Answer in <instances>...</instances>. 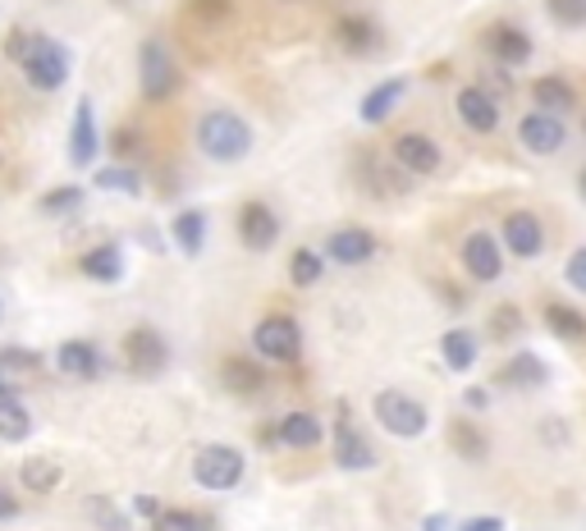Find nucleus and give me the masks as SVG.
I'll list each match as a JSON object with an SVG mask.
<instances>
[{
  "mask_svg": "<svg viewBox=\"0 0 586 531\" xmlns=\"http://www.w3.org/2000/svg\"><path fill=\"white\" fill-rule=\"evenodd\" d=\"M198 147H202V156H211V161L234 166L253 151V129H248V119H238L234 110H211L198 124Z\"/></svg>",
  "mask_w": 586,
  "mask_h": 531,
  "instance_id": "obj_1",
  "label": "nucleus"
},
{
  "mask_svg": "<svg viewBox=\"0 0 586 531\" xmlns=\"http://www.w3.org/2000/svg\"><path fill=\"white\" fill-rule=\"evenodd\" d=\"M372 413H376V422L390 435H398V440H417V435H426V426H430L426 403L413 399V394H404V390H381L372 399Z\"/></svg>",
  "mask_w": 586,
  "mask_h": 531,
  "instance_id": "obj_2",
  "label": "nucleus"
},
{
  "mask_svg": "<svg viewBox=\"0 0 586 531\" xmlns=\"http://www.w3.org/2000/svg\"><path fill=\"white\" fill-rule=\"evenodd\" d=\"M23 70H28V83H33L38 92H55V87H65V78H70V51L60 46L55 38H28Z\"/></svg>",
  "mask_w": 586,
  "mask_h": 531,
  "instance_id": "obj_3",
  "label": "nucleus"
},
{
  "mask_svg": "<svg viewBox=\"0 0 586 531\" xmlns=\"http://www.w3.org/2000/svg\"><path fill=\"white\" fill-rule=\"evenodd\" d=\"M458 262L477 285H496L504 275V238H496L490 230H472L458 247Z\"/></svg>",
  "mask_w": 586,
  "mask_h": 531,
  "instance_id": "obj_4",
  "label": "nucleus"
},
{
  "mask_svg": "<svg viewBox=\"0 0 586 531\" xmlns=\"http://www.w3.org/2000/svg\"><path fill=\"white\" fill-rule=\"evenodd\" d=\"M193 481L202 490H234L243 481V454L230 445H202L193 458Z\"/></svg>",
  "mask_w": 586,
  "mask_h": 531,
  "instance_id": "obj_5",
  "label": "nucleus"
},
{
  "mask_svg": "<svg viewBox=\"0 0 586 531\" xmlns=\"http://www.w3.org/2000/svg\"><path fill=\"white\" fill-rule=\"evenodd\" d=\"M518 142L532 156H560L568 147V124H564V115H550V110L532 106L518 119Z\"/></svg>",
  "mask_w": 586,
  "mask_h": 531,
  "instance_id": "obj_6",
  "label": "nucleus"
},
{
  "mask_svg": "<svg viewBox=\"0 0 586 531\" xmlns=\"http://www.w3.org/2000/svg\"><path fill=\"white\" fill-rule=\"evenodd\" d=\"M138 78H142V97L147 102H166L170 92L179 87V74H174V60L166 51V42H142L138 51Z\"/></svg>",
  "mask_w": 586,
  "mask_h": 531,
  "instance_id": "obj_7",
  "label": "nucleus"
},
{
  "mask_svg": "<svg viewBox=\"0 0 586 531\" xmlns=\"http://www.w3.org/2000/svg\"><path fill=\"white\" fill-rule=\"evenodd\" d=\"M500 238H504V253H513L518 262H536L545 253V225L536 211H509L500 221Z\"/></svg>",
  "mask_w": 586,
  "mask_h": 531,
  "instance_id": "obj_8",
  "label": "nucleus"
},
{
  "mask_svg": "<svg viewBox=\"0 0 586 531\" xmlns=\"http://www.w3.org/2000/svg\"><path fill=\"white\" fill-rule=\"evenodd\" d=\"M481 42H486V51H490V55H496V65H504V70L528 65V60H532V51H536L528 28H518V23H509V19L490 23Z\"/></svg>",
  "mask_w": 586,
  "mask_h": 531,
  "instance_id": "obj_9",
  "label": "nucleus"
},
{
  "mask_svg": "<svg viewBox=\"0 0 586 531\" xmlns=\"http://www.w3.org/2000/svg\"><path fill=\"white\" fill-rule=\"evenodd\" d=\"M454 110L462 119V129H472V134H496L500 129V102H496V92H486V87H458V97H454Z\"/></svg>",
  "mask_w": 586,
  "mask_h": 531,
  "instance_id": "obj_10",
  "label": "nucleus"
},
{
  "mask_svg": "<svg viewBox=\"0 0 586 531\" xmlns=\"http://www.w3.org/2000/svg\"><path fill=\"white\" fill-rule=\"evenodd\" d=\"M170 362V349H166V339L157 330H129L125 339V367L134 371V376L151 381V376H161Z\"/></svg>",
  "mask_w": 586,
  "mask_h": 531,
  "instance_id": "obj_11",
  "label": "nucleus"
},
{
  "mask_svg": "<svg viewBox=\"0 0 586 531\" xmlns=\"http://www.w3.org/2000/svg\"><path fill=\"white\" fill-rule=\"evenodd\" d=\"M390 156H394V161L404 166L408 174H436V170L445 166L440 142L426 138V134H398L394 147H390Z\"/></svg>",
  "mask_w": 586,
  "mask_h": 531,
  "instance_id": "obj_12",
  "label": "nucleus"
},
{
  "mask_svg": "<svg viewBox=\"0 0 586 531\" xmlns=\"http://www.w3.org/2000/svg\"><path fill=\"white\" fill-rule=\"evenodd\" d=\"M253 339H257V353H266L275 362H294L298 349H302V330H298L294 317H266Z\"/></svg>",
  "mask_w": 586,
  "mask_h": 531,
  "instance_id": "obj_13",
  "label": "nucleus"
},
{
  "mask_svg": "<svg viewBox=\"0 0 586 531\" xmlns=\"http://www.w3.org/2000/svg\"><path fill=\"white\" fill-rule=\"evenodd\" d=\"M334 463L344 467V472H366V467H376L372 440L349 422V413H339V426H334Z\"/></svg>",
  "mask_w": 586,
  "mask_h": 531,
  "instance_id": "obj_14",
  "label": "nucleus"
},
{
  "mask_svg": "<svg viewBox=\"0 0 586 531\" xmlns=\"http://www.w3.org/2000/svg\"><path fill=\"white\" fill-rule=\"evenodd\" d=\"M238 238L253 247V253H266L280 238V221H275V211L266 202H248L238 211Z\"/></svg>",
  "mask_w": 586,
  "mask_h": 531,
  "instance_id": "obj_15",
  "label": "nucleus"
},
{
  "mask_svg": "<svg viewBox=\"0 0 586 531\" xmlns=\"http://www.w3.org/2000/svg\"><path fill=\"white\" fill-rule=\"evenodd\" d=\"M326 257H330L334 266H362V262L376 257V238L366 234V230H358V225L334 230L330 243H326Z\"/></svg>",
  "mask_w": 586,
  "mask_h": 531,
  "instance_id": "obj_16",
  "label": "nucleus"
},
{
  "mask_svg": "<svg viewBox=\"0 0 586 531\" xmlns=\"http://www.w3.org/2000/svg\"><path fill=\"white\" fill-rule=\"evenodd\" d=\"M500 385H509V390H545L550 385V362L536 358L532 349H522V353H513L500 367Z\"/></svg>",
  "mask_w": 586,
  "mask_h": 531,
  "instance_id": "obj_17",
  "label": "nucleus"
},
{
  "mask_svg": "<svg viewBox=\"0 0 586 531\" xmlns=\"http://www.w3.org/2000/svg\"><path fill=\"white\" fill-rule=\"evenodd\" d=\"M404 97H408V78H385V83H376L362 97L358 115H362V124H385L398 110V102H404Z\"/></svg>",
  "mask_w": 586,
  "mask_h": 531,
  "instance_id": "obj_18",
  "label": "nucleus"
},
{
  "mask_svg": "<svg viewBox=\"0 0 586 531\" xmlns=\"http://www.w3.org/2000/svg\"><path fill=\"white\" fill-rule=\"evenodd\" d=\"M97 147H102L97 115H92V102L83 97L78 110H74V129H70V161L74 166H92V161H97Z\"/></svg>",
  "mask_w": 586,
  "mask_h": 531,
  "instance_id": "obj_19",
  "label": "nucleus"
},
{
  "mask_svg": "<svg viewBox=\"0 0 586 531\" xmlns=\"http://www.w3.org/2000/svg\"><path fill=\"white\" fill-rule=\"evenodd\" d=\"M55 362H60V371H65V376H78V381H97L102 371H106V358H102L97 349H92L87 339H70V343H60Z\"/></svg>",
  "mask_w": 586,
  "mask_h": 531,
  "instance_id": "obj_20",
  "label": "nucleus"
},
{
  "mask_svg": "<svg viewBox=\"0 0 586 531\" xmlns=\"http://www.w3.org/2000/svg\"><path fill=\"white\" fill-rule=\"evenodd\" d=\"M532 102L550 115H573L577 110V87L560 74H541V78H532Z\"/></svg>",
  "mask_w": 586,
  "mask_h": 531,
  "instance_id": "obj_21",
  "label": "nucleus"
},
{
  "mask_svg": "<svg viewBox=\"0 0 586 531\" xmlns=\"http://www.w3.org/2000/svg\"><path fill=\"white\" fill-rule=\"evenodd\" d=\"M541 321L554 339H564V343H586V311L573 307V302H545L541 311Z\"/></svg>",
  "mask_w": 586,
  "mask_h": 531,
  "instance_id": "obj_22",
  "label": "nucleus"
},
{
  "mask_svg": "<svg viewBox=\"0 0 586 531\" xmlns=\"http://www.w3.org/2000/svg\"><path fill=\"white\" fill-rule=\"evenodd\" d=\"M477 353H481V343H477V334L472 330H462V326H454V330H445L440 334V358H445V367L449 371H472L477 367Z\"/></svg>",
  "mask_w": 586,
  "mask_h": 531,
  "instance_id": "obj_23",
  "label": "nucleus"
},
{
  "mask_svg": "<svg viewBox=\"0 0 586 531\" xmlns=\"http://www.w3.org/2000/svg\"><path fill=\"white\" fill-rule=\"evenodd\" d=\"M449 445H454L458 458L486 463V454H490V435H486L477 422H468V417H454V422H449Z\"/></svg>",
  "mask_w": 586,
  "mask_h": 531,
  "instance_id": "obj_24",
  "label": "nucleus"
},
{
  "mask_svg": "<svg viewBox=\"0 0 586 531\" xmlns=\"http://www.w3.org/2000/svg\"><path fill=\"white\" fill-rule=\"evenodd\" d=\"M78 270L87 279H102V285H115L119 275H125V253H119L115 243H102V247H92V253H83Z\"/></svg>",
  "mask_w": 586,
  "mask_h": 531,
  "instance_id": "obj_25",
  "label": "nucleus"
},
{
  "mask_svg": "<svg viewBox=\"0 0 586 531\" xmlns=\"http://www.w3.org/2000/svg\"><path fill=\"white\" fill-rule=\"evenodd\" d=\"M28 435H33V413H28L10 390H0V440L19 445V440H28Z\"/></svg>",
  "mask_w": 586,
  "mask_h": 531,
  "instance_id": "obj_26",
  "label": "nucleus"
},
{
  "mask_svg": "<svg viewBox=\"0 0 586 531\" xmlns=\"http://www.w3.org/2000/svg\"><path fill=\"white\" fill-rule=\"evenodd\" d=\"M275 435H280V445H289V449H317L321 445V422L312 413H289L280 426H275Z\"/></svg>",
  "mask_w": 586,
  "mask_h": 531,
  "instance_id": "obj_27",
  "label": "nucleus"
},
{
  "mask_svg": "<svg viewBox=\"0 0 586 531\" xmlns=\"http://www.w3.org/2000/svg\"><path fill=\"white\" fill-rule=\"evenodd\" d=\"M174 243L183 247V257H198L202 253V243H206V215L202 211H179L174 215Z\"/></svg>",
  "mask_w": 586,
  "mask_h": 531,
  "instance_id": "obj_28",
  "label": "nucleus"
},
{
  "mask_svg": "<svg viewBox=\"0 0 586 531\" xmlns=\"http://www.w3.org/2000/svg\"><path fill=\"white\" fill-rule=\"evenodd\" d=\"M334 33H339V42H344L353 55H366V51H372L376 46V23L372 19H339L334 23Z\"/></svg>",
  "mask_w": 586,
  "mask_h": 531,
  "instance_id": "obj_29",
  "label": "nucleus"
},
{
  "mask_svg": "<svg viewBox=\"0 0 586 531\" xmlns=\"http://www.w3.org/2000/svg\"><path fill=\"white\" fill-rule=\"evenodd\" d=\"M19 481L33 490V495H51L60 486V463H51V458H28L19 467Z\"/></svg>",
  "mask_w": 586,
  "mask_h": 531,
  "instance_id": "obj_30",
  "label": "nucleus"
},
{
  "mask_svg": "<svg viewBox=\"0 0 586 531\" xmlns=\"http://www.w3.org/2000/svg\"><path fill=\"white\" fill-rule=\"evenodd\" d=\"M522 326H528V317H522L518 302H500L496 311H490V334H496V343L522 339Z\"/></svg>",
  "mask_w": 586,
  "mask_h": 531,
  "instance_id": "obj_31",
  "label": "nucleus"
},
{
  "mask_svg": "<svg viewBox=\"0 0 586 531\" xmlns=\"http://www.w3.org/2000/svg\"><path fill=\"white\" fill-rule=\"evenodd\" d=\"M225 385H230V390H238V394L262 390V367L243 362V358H230V362H225Z\"/></svg>",
  "mask_w": 586,
  "mask_h": 531,
  "instance_id": "obj_32",
  "label": "nucleus"
},
{
  "mask_svg": "<svg viewBox=\"0 0 586 531\" xmlns=\"http://www.w3.org/2000/svg\"><path fill=\"white\" fill-rule=\"evenodd\" d=\"M545 14L568 33H577V28H586V0H545Z\"/></svg>",
  "mask_w": 586,
  "mask_h": 531,
  "instance_id": "obj_33",
  "label": "nucleus"
},
{
  "mask_svg": "<svg viewBox=\"0 0 586 531\" xmlns=\"http://www.w3.org/2000/svg\"><path fill=\"white\" fill-rule=\"evenodd\" d=\"M97 189H115V193H129V198H138V193H142V174H138V170L106 166V170H97Z\"/></svg>",
  "mask_w": 586,
  "mask_h": 531,
  "instance_id": "obj_34",
  "label": "nucleus"
},
{
  "mask_svg": "<svg viewBox=\"0 0 586 531\" xmlns=\"http://www.w3.org/2000/svg\"><path fill=\"white\" fill-rule=\"evenodd\" d=\"M321 270H326V262H321V253H312V247H298V253H294V262H289L294 285H317V279H321Z\"/></svg>",
  "mask_w": 586,
  "mask_h": 531,
  "instance_id": "obj_35",
  "label": "nucleus"
},
{
  "mask_svg": "<svg viewBox=\"0 0 586 531\" xmlns=\"http://www.w3.org/2000/svg\"><path fill=\"white\" fill-rule=\"evenodd\" d=\"M564 285L586 298V243L568 253V262H564Z\"/></svg>",
  "mask_w": 586,
  "mask_h": 531,
  "instance_id": "obj_36",
  "label": "nucleus"
},
{
  "mask_svg": "<svg viewBox=\"0 0 586 531\" xmlns=\"http://www.w3.org/2000/svg\"><path fill=\"white\" fill-rule=\"evenodd\" d=\"M87 513L97 518V527H102V531H125V527H129V518L119 513L115 505H106V499H92V505H87Z\"/></svg>",
  "mask_w": 586,
  "mask_h": 531,
  "instance_id": "obj_37",
  "label": "nucleus"
},
{
  "mask_svg": "<svg viewBox=\"0 0 586 531\" xmlns=\"http://www.w3.org/2000/svg\"><path fill=\"white\" fill-rule=\"evenodd\" d=\"M166 531H215L206 513H166Z\"/></svg>",
  "mask_w": 586,
  "mask_h": 531,
  "instance_id": "obj_38",
  "label": "nucleus"
},
{
  "mask_svg": "<svg viewBox=\"0 0 586 531\" xmlns=\"http://www.w3.org/2000/svg\"><path fill=\"white\" fill-rule=\"evenodd\" d=\"M83 202V189H55L51 198H42V211L46 215H60V211H74Z\"/></svg>",
  "mask_w": 586,
  "mask_h": 531,
  "instance_id": "obj_39",
  "label": "nucleus"
},
{
  "mask_svg": "<svg viewBox=\"0 0 586 531\" xmlns=\"http://www.w3.org/2000/svg\"><path fill=\"white\" fill-rule=\"evenodd\" d=\"M0 367H6V371H42V358L23 353V349H6V353H0Z\"/></svg>",
  "mask_w": 586,
  "mask_h": 531,
  "instance_id": "obj_40",
  "label": "nucleus"
},
{
  "mask_svg": "<svg viewBox=\"0 0 586 531\" xmlns=\"http://www.w3.org/2000/svg\"><path fill=\"white\" fill-rule=\"evenodd\" d=\"M189 10L198 19H206V23H221L230 14V0H189Z\"/></svg>",
  "mask_w": 586,
  "mask_h": 531,
  "instance_id": "obj_41",
  "label": "nucleus"
},
{
  "mask_svg": "<svg viewBox=\"0 0 586 531\" xmlns=\"http://www.w3.org/2000/svg\"><path fill=\"white\" fill-rule=\"evenodd\" d=\"M454 531H504V518H500V513H477V518H468V522H458Z\"/></svg>",
  "mask_w": 586,
  "mask_h": 531,
  "instance_id": "obj_42",
  "label": "nucleus"
},
{
  "mask_svg": "<svg viewBox=\"0 0 586 531\" xmlns=\"http://www.w3.org/2000/svg\"><path fill=\"white\" fill-rule=\"evenodd\" d=\"M541 435H545V445H550V449H564V445H568V426H564L560 417H550V422L541 426Z\"/></svg>",
  "mask_w": 586,
  "mask_h": 531,
  "instance_id": "obj_43",
  "label": "nucleus"
},
{
  "mask_svg": "<svg viewBox=\"0 0 586 531\" xmlns=\"http://www.w3.org/2000/svg\"><path fill=\"white\" fill-rule=\"evenodd\" d=\"M462 403H468L472 413H486L490 408V390H481V385H472V390H462Z\"/></svg>",
  "mask_w": 586,
  "mask_h": 531,
  "instance_id": "obj_44",
  "label": "nucleus"
},
{
  "mask_svg": "<svg viewBox=\"0 0 586 531\" xmlns=\"http://www.w3.org/2000/svg\"><path fill=\"white\" fill-rule=\"evenodd\" d=\"M10 518H19V499L10 490H0V522H10Z\"/></svg>",
  "mask_w": 586,
  "mask_h": 531,
  "instance_id": "obj_45",
  "label": "nucleus"
},
{
  "mask_svg": "<svg viewBox=\"0 0 586 531\" xmlns=\"http://www.w3.org/2000/svg\"><path fill=\"white\" fill-rule=\"evenodd\" d=\"M422 531H449V518H445V513H430V518L422 522Z\"/></svg>",
  "mask_w": 586,
  "mask_h": 531,
  "instance_id": "obj_46",
  "label": "nucleus"
},
{
  "mask_svg": "<svg viewBox=\"0 0 586 531\" xmlns=\"http://www.w3.org/2000/svg\"><path fill=\"white\" fill-rule=\"evenodd\" d=\"M138 513H147V518H157L161 509H157V499H138Z\"/></svg>",
  "mask_w": 586,
  "mask_h": 531,
  "instance_id": "obj_47",
  "label": "nucleus"
},
{
  "mask_svg": "<svg viewBox=\"0 0 586 531\" xmlns=\"http://www.w3.org/2000/svg\"><path fill=\"white\" fill-rule=\"evenodd\" d=\"M577 198H582V202H586V166H582V170H577Z\"/></svg>",
  "mask_w": 586,
  "mask_h": 531,
  "instance_id": "obj_48",
  "label": "nucleus"
},
{
  "mask_svg": "<svg viewBox=\"0 0 586 531\" xmlns=\"http://www.w3.org/2000/svg\"><path fill=\"white\" fill-rule=\"evenodd\" d=\"M6 376H10V371H6V367H0V390H10V385H6Z\"/></svg>",
  "mask_w": 586,
  "mask_h": 531,
  "instance_id": "obj_49",
  "label": "nucleus"
},
{
  "mask_svg": "<svg viewBox=\"0 0 586 531\" xmlns=\"http://www.w3.org/2000/svg\"><path fill=\"white\" fill-rule=\"evenodd\" d=\"M582 138H586V110H582Z\"/></svg>",
  "mask_w": 586,
  "mask_h": 531,
  "instance_id": "obj_50",
  "label": "nucleus"
}]
</instances>
